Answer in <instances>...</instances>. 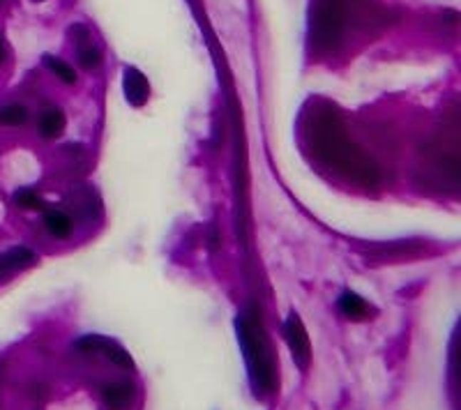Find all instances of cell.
Masks as SVG:
<instances>
[{"label": "cell", "instance_id": "1", "mask_svg": "<svg viewBox=\"0 0 461 410\" xmlns=\"http://www.w3.org/2000/svg\"><path fill=\"white\" fill-rule=\"evenodd\" d=\"M305 139L311 152L344 178L353 180L360 187H376L378 184V166L346 139L339 113L330 104H314V111L307 113L305 120Z\"/></svg>", "mask_w": 461, "mask_h": 410}, {"label": "cell", "instance_id": "2", "mask_svg": "<svg viewBox=\"0 0 461 410\" xmlns=\"http://www.w3.org/2000/svg\"><path fill=\"white\" fill-rule=\"evenodd\" d=\"M235 327H238V341L242 346L244 359H247V367H249L254 392L259 396H266L274 389V362H272L268 339L263 337L261 325L257 327L254 323H249L247 318L235 320Z\"/></svg>", "mask_w": 461, "mask_h": 410}, {"label": "cell", "instance_id": "3", "mask_svg": "<svg viewBox=\"0 0 461 410\" xmlns=\"http://www.w3.org/2000/svg\"><path fill=\"white\" fill-rule=\"evenodd\" d=\"M348 0H314L309 35L318 51H330L341 40L346 26Z\"/></svg>", "mask_w": 461, "mask_h": 410}, {"label": "cell", "instance_id": "4", "mask_svg": "<svg viewBox=\"0 0 461 410\" xmlns=\"http://www.w3.org/2000/svg\"><path fill=\"white\" fill-rule=\"evenodd\" d=\"M284 337H286V344L291 348V355H293V362H296L302 371L309 369L311 362V344H309V335L305 325L298 314H291L284 323Z\"/></svg>", "mask_w": 461, "mask_h": 410}, {"label": "cell", "instance_id": "5", "mask_svg": "<svg viewBox=\"0 0 461 410\" xmlns=\"http://www.w3.org/2000/svg\"><path fill=\"white\" fill-rule=\"evenodd\" d=\"M76 348L83 350V353H102V355L109 357L111 362H115L118 367H123V369H132L134 367L130 353H127L120 344H115V341L100 337V335H88L83 339H78Z\"/></svg>", "mask_w": 461, "mask_h": 410}, {"label": "cell", "instance_id": "6", "mask_svg": "<svg viewBox=\"0 0 461 410\" xmlns=\"http://www.w3.org/2000/svg\"><path fill=\"white\" fill-rule=\"evenodd\" d=\"M123 90L127 102L132 106H143L150 97V85L148 79L143 76V72H139L136 67H127L125 76H123Z\"/></svg>", "mask_w": 461, "mask_h": 410}, {"label": "cell", "instance_id": "7", "mask_svg": "<svg viewBox=\"0 0 461 410\" xmlns=\"http://www.w3.org/2000/svg\"><path fill=\"white\" fill-rule=\"evenodd\" d=\"M134 385L127 383V380H120V383H111L104 385L102 389V399L109 410H127L134 404Z\"/></svg>", "mask_w": 461, "mask_h": 410}, {"label": "cell", "instance_id": "8", "mask_svg": "<svg viewBox=\"0 0 461 410\" xmlns=\"http://www.w3.org/2000/svg\"><path fill=\"white\" fill-rule=\"evenodd\" d=\"M37 263V256L26 247H14L5 251L3 256H0V277L5 275H12V272H19V270H26V268H33Z\"/></svg>", "mask_w": 461, "mask_h": 410}, {"label": "cell", "instance_id": "9", "mask_svg": "<svg viewBox=\"0 0 461 410\" xmlns=\"http://www.w3.org/2000/svg\"><path fill=\"white\" fill-rule=\"evenodd\" d=\"M339 311H341V314H344L346 318H351V320H365V318L369 316L371 307L358 295V293L346 290L344 295L339 298Z\"/></svg>", "mask_w": 461, "mask_h": 410}, {"label": "cell", "instance_id": "10", "mask_svg": "<svg viewBox=\"0 0 461 410\" xmlns=\"http://www.w3.org/2000/svg\"><path fill=\"white\" fill-rule=\"evenodd\" d=\"M65 132V115L58 109H48L39 115V134L44 139H58Z\"/></svg>", "mask_w": 461, "mask_h": 410}, {"label": "cell", "instance_id": "11", "mask_svg": "<svg viewBox=\"0 0 461 410\" xmlns=\"http://www.w3.org/2000/svg\"><path fill=\"white\" fill-rule=\"evenodd\" d=\"M44 226H46L48 233H51V236H56V238H67V236L72 233V219L67 217L65 212H61V210H51V212H46Z\"/></svg>", "mask_w": 461, "mask_h": 410}, {"label": "cell", "instance_id": "12", "mask_svg": "<svg viewBox=\"0 0 461 410\" xmlns=\"http://www.w3.org/2000/svg\"><path fill=\"white\" fill-rule=\"evenodd\" d=\"M28 120V109L21 104H7L0 106V125H9V127H19Z\"/></svg>", "mask_w": 461, "mask_h": 410}, {"label": "cell", "instance_id": "13", "mask_svg": "<svg viewBox=\"0 0 461 410\" xmlns=\"http://www.w3.org/2000/svg\"><path fill=\"white\" fill-rule=\"evenodd\" d=\"M44 63L63 83H76V72H74L72 65H67L65 61H61V58H53V56H46Z\"/></svg>", "mask_w": 461, "mask_h": 410}, {"label": "cell", "instance_id": "14", "mask_svg": "<svg viewBox=\"0 0 461 410\" xmlns=\"http://www.w3.org/2000/svg\"><path fill=\"white\" fill-rule=\"evenodd\" d=\"M14 203L19 205V208H24V210H42L44 208L42 196H39V194L33 191V189H19L14 194Z\"/></svg>", "mask_w": 461, "mask_h": 410}, {"label": "cell", "instance_id": "15", "mask_svg": "<svg viewBox=\"0 0 461 410\" xmlns=\"http://www.w3.org/2000/svg\"><path fill=\"white\" fill-rule=\"evenodd\" d=\"M78 63H81L86 70H95L102 63V53L97 51L95 46H81L78 48Z\"/></svg>", "mask_w": 461, "mask_h": 410}, {"label": "cell", "instance_id": "16", "mask_svg": "<svg viewBox=\"0 0 461 410\" xmlns=\"http://www.w3.org/2000/svg\"><path fill=\"white\" fill-rule=\"evenodd\" d=\"M5 58H7V51H5V46H3V40H0V65L5 63Z\"/></svg>", "mask_w": 461, "mask_h": 410}, {"label": "cell", "instance_id": "17", "mask_svg": "<svg viewBox=\"0 0 461 410\" xmlns=\"http://www.w3.org/2000/svg\"><path fill=\"white\" fill-rule=\"evenodd\" d=\"M35 3H39V0H35Z\"/></svg>", "mask_w": 461, "mask_h": 410}]
</instances>
